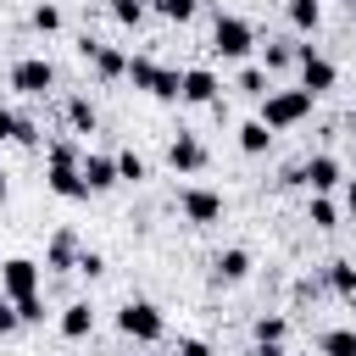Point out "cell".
Returning <instances> with one entry per match:
<instances>
[{"label":"cell","instance_id":"obj_1","mask_svg":"<svg viewBox=\"0 0 356 356\" xmlns=\"http://www.w3.org/2000/svg\"><path fill=\"white\" fill-rule=\"evenodd\" d=\"M128 83L145 89L150 100H178L184 95V72L178 67H161L156 56H128Z\"/></svg>","mask_w":356,"mask_h":356},{"label":"cell","instance_id":"obj_2","mask_svg":"<svg viewBox=\"0 0 356 356\" xmlns=\"http://www.w3.org/2000/svg\"><path fill=\"white\" fill-rule=\"evenodd\" d=\"M117 334H128L134 345H161L167 339V317L156 300H122L117 306Z\"/></svg>","mask_w":356,"mask_h":356},{"label":"cell","instance_id":"obj_3","mask_svg":"<svg viewBox=\"0 0 356 356\" xmlns=\"http://www.w3.org/2000/svg\"><path fill=\"white\" fill-rule=\"evenodd\" d=\"M211 50H217L222 61H245V56L256 50V28H250L245 17H234V11H217V17H211Z\"/></svg>","mask_w":356,"mask_h":356},{"label":"cell","instance_id":"obj_4","mask_svg":"<svg viewBox=\"0 0 356 356\" xmlns=\"http://www.w3.org/2000/svg\"><path fill=\"white\" fill-rule=\"evenodd\" d=\"M312 106H317V95H306V89H273V95L261 100V122L278 134V128L306 122V117H312Z\"/></svg>","mask_w":356,"mask_h":356},{"label":"cell","instance_id":"obj_5","mask_svg":"<svg viewBox=\"0 0 356 356\" xmlns=\"http://www.w3.org/2000/svg\"><path fill=\"white\" fill-rule=\"evenodd\" d=\"M0 295H6V300L39 295V261H33V256H6V261H0Z\"/></svg>","mask_w":356,"mask_h":356},{"label":"cell","instance_id":"obj_6","mask_svg":"<svg viewBox=\"0 0 356 356\" xmlns=\"http://www.w3.org/2000/svg\"><path fill=\"white\" fill-rule=\"evenodd\" d=\"M178 206H184V217H189L195 228H211V222H222V211H228V200H222L217 189H206V184H189V189L178 195Z\"/></svg>","mask_w":356,"mask_h":356},{"label":"cell","instance_id":"obj_7","mask_svg":"<svg viewBox=\"0 0 356 356\" xmlns=\"http://www.w3.org/2000/svg\"><path fill=\"white\" fill-rule=\"evenodd\" d=\"M11 89L17 95H50L56 89V67L44 56H22V61H11Z\"/></svg>","mask_w":356,"mask_h":356},{"label":"cell","instance_id":"obj_8","mask_svg":"<svg viewBox=\"0 0 356 356\" xmlns=\"http://www.w3.org/2000/svg\"><path fill=\"white\" fill-rule=\"evenodd\" d=\"M78 56H83L100 78H128V56H122L117 44H100V39H89V33H83V39H78Z\"/></svg>","mask_w":356,"mask_h":356},{"label":"cell","instance_id":"obj_9","mask_svg":"<svg viewBox=\"0 0 356 356\" xmlns=\"http://www.w3.org/2000/svg\"><path fill=\"white\" fill-rule=\"evenodd\" d=\"M295 50H300V89H306V95H328V89H334V78H339V72H334V61H328V56H317L312 44H295Z\"/></svg>","mask_w":356,"mask_h":356},{"label":"cell","instance_id":"obj_10","mask_svg":"<svg viewBox=\"0 0 356 356\" xmlns=\"http://www.w3.org/2000/svg\"><path fill=\"white\" fill-rule=\"evenodd\" d=\"M339 178H345V167H339V156H328V150H317V156L300 161V184H306L312 195H328Z\"/></svg>","mask_w":356,"mask_h":356},{"label":"cell","instance_id":"obj_11","mask_svg":"<svg viewBox=\"0 0 356 356\" xmlns=\"http://www.w3.org/2000/svg\"><path fill=\"white\" fill-rule=\"evenodd\" d=\"M167 167H172V172H200V167H206V145H200L189 128H178V134L167 139Z\"/></svg>","mask_w":356,"mask_h":356},{"label":"cell","instance_id":"obj_12","mask_svg":"<svg viewBox=\"0 0 356 356\" xmlns=\"http://www.w3.org/2000/svg\"><path fill=\"white\" fill-rule=\"evenodd\" d=\"M78 256H83L78 234H72V228H56L50 245H44V267H50V273H78Z\"/></svg>","mask_w":356,"mask_h":356},{"label":"cell","instance_id":"obj_13","mask_svg":"<svg viewBox=\"0 0 356 356\" xmlns=\"http://www.w3.org/2000/svg\"><path fill=\"white\" fill-rule=\"evenodd\" d=\"M217 89H222V83H217L211 67H184V95H178V100H184V106H217Z\"/></svg>","mask_w":356,"mask_h":356},{"label":"cell","instance_id":"obj_14","mask_svg":"<svg viewBox=\"0 0 356 356\" xmlns=\"http://www.w3.org/2000/svg\"><path fill=\"white\" fill-rule=\"evenodd\" d=\"M111 184H122V178H117V156L83 150V189H89V195H106Z\"/></svg>","mask_w":356,"mask_h":356},{"label":"cell","instance_id":"obj_15","mask_svg":"<svg viewBox=\"0 0 356 356\" xmlns=\"http://www.w3.org/2000/svg\"><path fill=\"white\" fill-rule=\"evenodd\" d=\"M211 278H217V284H245V278H250V250H239V245L217 250V256H211Z\"/></svg>","mask_w":356,"mask_h":356},{"label":"cell","instance_id":"obj_16","mask_svg":"<svg viewBox=\"0 0 356 356\" xmlns=\"http://www.w3.org/2000/svg\"><path fill=\"white\" fill-rule=\"evenodd\" d=\"M44 184H50V195H61V200H89V189H83V161H78V167H44Z\"/></svg>","mask_w":356,"mask_h":356},{"label":"cell","instance_id":"obj_17","mask_svg":"<svg viewBox=\"0 0 356 356\" xmlns=\"http://www.w3.org/2000/svg\"><path fill=\"white\" fill-rule=\"evenodd\" d=\"M56 328H61V339H89V334H95V306H89V300H72V306H61Z\"/></svg>","mask_w":356,"mask_h":356},{"label":"cell","instance_id":"obj_18","mask_svg":"<svg viewBox=\"0 0 356 356\" xmlns=\"http://www.w3.org/2000/svg\"><path fill=\"white\" fill-rule=\"evenodd\" d=\"M61 111H67V122H72V134H83V139H89V134L100 128V111H95V100H83V95H72V100H67Z\"/></svg>","mask_w":356,"mask_h":356},{"label":"cell","instance_id":"obj_19","mask_svg":"<svg viewBox=\"0 0 356 356\" xmlns=\"http://www.w3.org/2000/svg\"><path fill=\"white\" fill-rule=\"evenodd\" d=\"M284 11H289L295 33H317V22H323V0H284Z\"/></svg>","mask_w":356,"mask_h":356},{"label":"cell","instance_id":"obj_20","mask_svg":"<svg viewBox=\"0 0 356 356\" xmlns=\"http://www.w3.org/2000/svg\"><path fill=\"white\" fill-rule=\"evenodd\" d=\"M261 67H267V72H284V67H300V50H295L289 39H273V44H261Z\"/></svg>","mask_w":356,"mask_h":356},{"label":"cell","instance_id":"obj_21","mask_svg":"<svg viewBox=\"0 0 356 356\" xmlns=\"http://www.w3.org/2000/svg\"><path fill=\"white\" fill-rule=\"evenodd\" d=\"M267 145H273V128H267L261 117H250V122H239V150H245V156H261Z\"/></svg>","mask_w":356,"mask_h":356},{"label":"cell","instance_id":"obj_22","mask_svg":"<svg viewBox=\"0 0 356 356\" xmlns=\"http://www.w3.org/2000/svg\"><path fill=\"white\" fill-rule=\"evenodd\" d=\"M44 161H50V167H78V161H83V150H78V139L56 134V139L44 145Z\"/></svg>","mask_w":356,"mask_h":356},{"label":"cell","instance_id":"obj_23","mask_svg":"<svg viewBox=\"0 0 356 356\" xmlns=\"http://www.w3.org/2000/svg\"><path fill=\"white\" fill-rule=\"evenodd\" d=\"M111 156H117V178H122V184H145V178H150V161H145L139 150H111Z\"/></svg>","mask_w":356,"mask_h":356},{"label":"cell","instance_id":"obj_24","mask_svg":"<svg viewBox=\"0 0 356 356\" xmlns=\"http://www.w3.org/2000/svg\"><path fill=\"white\" fill-rule=\"evenodd\" d=\"M323 284L350 300V295H356V267H350V261H328V267H323Z\"/></svg>","mask_w":356,"mask_h":356},{"label":"cell","instance_id":"obj_25","mask_svg":"<svg viewBox=\"0 0 356 356\" xmlns=\"http://www.w3.org/2000/svg\"><path fill=\"white\" fill-rule=\"evenodd\" d=\"M317 350H323V356H356V328H328V334H317Z\"/></svg>","mask_w":356,"mask_h":356},{"label":"cell","instance_id":"obj_26","mask_svg":"<svg viewBox=\"0 0 356 356\" xmlns=\"http://www.w3.org/2000/svg\"><path fill=\"white\" fill-rule=\"evenodd\" d=\"M239 95H250V100H267L273 95V83H267V67H239V83H234Z\"/></svg>","mask_w":356,"mask_h":356},{"label":"cell","instance_id":"obj_27","mask_svg":"<svg viewBox=\"0 0 356 356\" xmlns=\"http://www.w3.org/2000/svg\"><path fill=\"white\" fill-rule=\"evenodd\" d=\"M306 222H312V228H339V206H334L328 195H312V206H306Z\"/></svg>","mask_w":356,"mask_h":356},{"label":"cell","instance_id":"obj_28","mask_svg":"<svg viewBox=\"0 0 356 356\" xmlns=\"http://www.w3.org/2000/svg\"><path fill=\"white\" fill-rule=\"evenodd\" d=\"M145 6H150V11H156V17H167V22H189V17H195V6H200V0H145Z\"/></svg>","mask_w":356,"mask_h":356},{"label":"cell","instance_id":"obj_29","mask_svg":"<svg viewBox=\"0 0 356 356\" xmlns=\"http://www.w3.org/2000/svg\"><path fill=\"white\" fill-rule=\"evenodd\" d=\"M284 334H289V323L273 312V317H256V345H284Z\"/></svg>","mask_w":356,"mask_h":356},{"label":"cell","instance_id":"obj_30","mask_svg":"<svg viewBox=\"0 0 356 356\" xmlns=\"http://www.w3.org/2000/svg\"><path fill=\"white\" fill-rule=\"evenodd\" d=\"M28 22H33V33H61V11H56V6H50V0H39V6H33V17H28Z\"/></svg>","mask_w":356,"mask_h":356},{"label":"cell","instance_id":"obj_31","mask_svg":"<svg viewBox=\"0 0 356 356\" xmlns=\"http://www.w3.org/2000/svg\"><path fill=\"white\" fill-rule=\"evenodd\" d=\"M145 11H150L145 0H111V17H117L122 28H139V22H145Z\"/></svg>","mask_w":356,"mask_h":356},{"label":"cell","instance_id":"obj_32","mask_svg":"<svg viewBox=\"0 0 356 356\" xmlns=\"http://www.w3.org/2000/svg\"><path fill=\"white\" fill-rule=\"evenodd\" d=\"M78 273H83V278H100V273H106V256L83 245V256H78Z\"/></svg>","mask_w":356,"mask_h":356},{"label":"cell","instance_id":"obj_33","mask_svg":"<svg viewBox=\"0 0 356 356\" xmlns=\"http://www.w3.org/2000/svg\"><path fill=\"white\" fill-rule=\"evenodd\" d=\"M11 306H17V317H22V323H44V300H39V295H28V300H11Z\"/></svg>","mask_w":356,"mask_h":356},{"label":"cell","instance_id":"obj_34","mask_svg":"<svg viewBox=\"0 0 356 356\" xmlns=\"http://www.w3.org/2000/svg\"><path fill=\"white\" fill-rule=\"evenodd\" d=\"M17 328H22V317H17V306L0 295V339H6V334H17Z\"/></svg>","mask_w":356,"mask_h":356},{"label":"cell","instance_id":"obj_35","mask_svg":"<svg viewBox=\"0 0 356 356\" xmlns=\"http://www.w3.org/2000/svg\"><path fill=\"white\" fill-rule=\"evenodd\" d=\"M44 134H39V122L33 117H17V145H39Z\"/></svg>","mask_w":356,"mask_h":356},{"label":"cell","instance_id":"obj_36","mask_svg":"<svg viewBox=\"0 0 356 356\" xmlns=\"http://www.w3.org/2000/svg\"><path fill=\"white\" fill-rule=\"evenodd\" d=\"M0 139H17V111L0 106Z\"/></svg>","mask_w":356,"mask_h":356},{"label":"cell","instance_id":"obj_37","mask_svg":"<svg viewBox=\"0 0 356 356\" xmlns=\"http://www.w3.org/2000/svg\"><path fill=\"white\" fill-rule=\"evenodd\" d=\"M245 356H289V350H284V345H250Z\"/></svg>","mask_w":356,"mask_h":356},{"label":"cell","instance_id":"obj_38","mask_svg":"<svg viewBox=\"0 0 356 356\" xmlns=\"http://www.w3.org/2000/svg\"><path fill=\"white\" fill-rule=\"evenodd\" d=\"M345 206H350V217H356V178L345 184Z\"/></svg>","mask_w":356,"mask_h":356},{"label":"cell","instance_id":"obj_39","mask_svg":"<svg viewBox=\"0 0 356 356\" xmlns=\"http://www.w3.org/2000/svg\"><path fill=\"white\" fill-rule=\"evenodd\" d=\"M0 200H6V167H0Z\"/></svg>","mask_w":356,"mask_h":356},{"label":"cell","instance_id":"obj_40","mask_svg":"<svg viewBox=\"0 0 356 356\" xmlns=\"http://www.w3.org/2000/svg\"><path fill=\"white\" fill-rule=\"evenodd\" d=\"M172 356H184V350H178V345H172Z\"/></svg>","mask_w":356,"mask_h":356},{"label":"cell","instance_id":"obj_41","mask_svg":"<svg viewBox=\"0 0 356 356\" xmlns=\"http://www.w3.org/2000/svg\"><path fill=\"white\" fill-rule=\"evenodd\" d=\"M350 6H356V0H350Z\"/></svg>","mask_w":356,"mask_h":356}]
</instances>
